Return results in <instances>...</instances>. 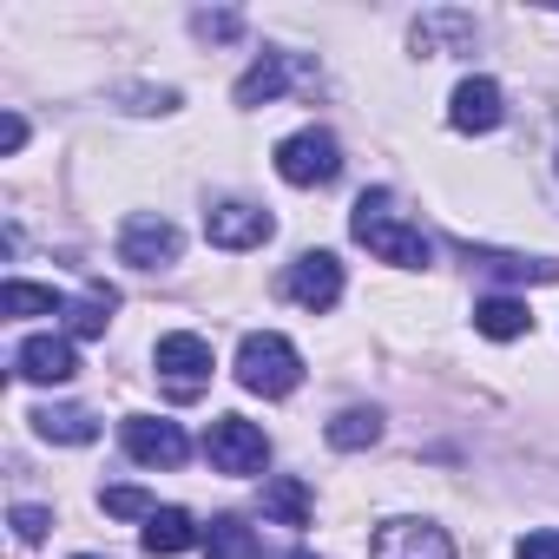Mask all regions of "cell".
I'll return each mask as SVG.
<instances>
[{"label":"cell","mask_w":559,"mask_h":559,"mask_svg":"<svg viewBox=\"0 0 559 559\" xmlns=\"http://www.w3.org/2000/svg\"><path fill=\"white\" fill-rule=\"evenodd\" d=\"M204 454H211V467H217V474L250 480V474H263V467H270V435H263L257 421H243V415H217V421H211V435H204Z\"/></svg>","instance_id":"obj_4"},{"label":"cell","mask_w":559,"mask_h":559,"mask_svg":"<svg viewBox=\"0 0 559 559\" xmlns=\"http://www.w3.org/2000/svg\"><path fill=\"white\" fill-rule=\"evenodd\" d=\"M336 171H343V145H336V132H323V126H304V132H290L284 145H276V178L297 185V191L336 185Z\"/></svg>","instance_id":"obj_3"},{"label":"cell","mask_w":559,"mask_h":559,"mask_svg":"<svg viewBox=\"0 0 559 559\" xmlns=\"http://www.w3.org/2000/svg\"><path fill=\"white\" fill-rule=\"evenodd\" d=\"M382 441V415L376 408H343L336 421H330V448H343V454H362V448H376Z\"/></svg>","instance_id":"obj_21"},{"label":"cell","mask_w":559,"mask_h":559,"mask_svg":"<svg viewBox=\"0 0 559 559\" xmlns=\"http://www.w3.org/2000/svg\"><path fill=\"white\" fill-rule=\"evenodd\" d=\"M106 513H119V520H152L158 507H152V493H139V487H106Z\"/></svg>","instance_id":"obj_24"},{"label":"cell","mask_w":559,"mask_h":559,"mask_svg":"<svg viewBox=\"0 0 559 559\" xmlns=\"http://www.w3.org/2000/svg\"><path fill=\"white\" fill-rule=\"evenodd\" d=\"M349 230H356V243H369L382 263H402V270H428V263H435V243H428L415 224H402V217L389 211V191H362L356 211H349Z\"/></svg>","instance_id":"obj_1"},{"label":"cell","mask_w":559,"mask_h":559,"mask_svg":"<svg viewBox=\"0 0 559 559\" xmlns=\"http://www.w3.org/2000/svg\"><path fill=\"white\" fill-rule=\"evenodd\" d=\"M119 441H126V454H132L139 467H178V461L191 454L185 428L165 421V415H132V421L119 428Z\"/></svg>","instance_id":"obj_8"},{"label":"cell","mask_w":559,"mask_h":559,"mask_svg":"<svg viewBox=\"0 0 559 559\" xmlns=\"http://www.w3.org/2000/svg\"><path fill=\"white\" fill-rule=\"evenodd\" d=\"M270 230H276V217L263 204H211L204 211V237L217 250H257V243H270Z\"/></svg>","instance_id":"obj_9"},{"label":"cell","mask_w":559,"mask_h":559,"mask_svg":"<svg viewBox=\"0 0 559 559\" xmlns=\"http://www.w3.org/2000/svg\"><path fill=\"white\" fill-rule=\"evenodd\" d=\"M284 290L304 304V310H336L343 304V263H336V250H304L290 270H284Z\"/></svg>","instance_id":"obj_6"},{"label":"cell","mask_w":559,"mask_h":559,"mask_svg":"<svg viewBox=\"0 0 559 559\" xmlns=\"http://www.w3.org/2000/svg\"><path fill=\"white\" fill-rule=\"evenodd\" d=\"M119 257H126V263H139V270L178 263V224H171V217H158V211L126 217V230H119Z\"/></svg>","instance_id":"obj_10"},{"label":"cell","mask_w":559,"mask_h":559,"mask_svg":"<svg viewBox=\"0 0 559 559\" xmlns=\"http://www.w3.org/2000/svg\"><path fill=\"white\" fill-rule=\"evenodd\" d=\"M237 382H243L250 395H263V402L290 395V389L304 382V356H297V343H290V336H276V330H250V336L237 343Z\"/></svg>","instance_id":"obj_2"},{"label":"cell","mask_w":559,"mask_h":559,"mask_svg":"<svg viewBox=\"0 0 559 559\" xmlns=\"http://www.w3.org/2000/svg\"><path fill=\"white\" fill-rule=\"evenodd\" d=\"M0 310H8V317H67V297L47 290V284H21V276H8V284H0Z\"/></svg>","instance_id":"obj_19"},{"label":"cell","mask_w":559,"mask_h":559,"mask_svg":"<svg viewBox=\"0 0 559 559\" xmlns=\"http://www.w3.org/2000/svg\"><path fill=\"white\" fill-rule=\"evenodd\" d=\"M198 34L204 40H230L237 34V14H198Z\"/></svg>","instance_id":"obj_26"},{"label":"cell","mask_w":559,"mask_h":559,"mask_svg":"<svg viewBox=\"0 0 559 559\" xmlns=\"http://www.w3.org/2000/svg\"><path fill=\"white\" fill-rule=\"evenodd\" d=\"M263 513H270L276 526H310V493H304V480L276 474V480L263 487Z\"/></svg>","instance_id":"obj_20"},{"label":"cell","mask_w":559,"mask_h":559,"mask_svg":"<svg viewBox=\"0 0 559 559\" xmlns=\"http://www.w3.org/2000/svg\"><path fill=\"white\" fill-rule=\"evenodd\" d=\"M80 559H93V552H80Z\"/></svg>","instance_id":"obj_29"},{"label":"cell","mask_w":559,"mask_h":559,"mask_svg":"<svg viewBox=\"0 0 559 559\" xmlns=\"http://www.w3.org/2000/svg\"><path fill=\"white\" fill-rule=\"evenodd\" d=\"M467 263L507 276V284H559V263H552V257H500V250H474V243H467Z\"/></svg>","instance_id":"obj_14"},{"label":"cell","mask_w":559,"mask_h":559,"mask_svg":"<svg viewBox=\"0 0 559 559\" xmlns=\"http://www.w3.org/2000/svg\"><path fill=\"white\" fill-rule=\"evenodd\" d=\"M290 73H304V67H290V53H263V60L237 80V106H270L276 93L290 86Z\"/></svg>","instance_id":"obj_15"},{"label":"cell","mask_w":559,"mask_h":559,"mask_svg":"<svg viewBox=\"0 0 559 559\" xmlns=\"http://www.w3.org/2000/svg\"><path fill=\"white\" fill-rule=\"evenodd\" d=\"M139 546H145L152 559H178V552H191V546H198V526H191V513H185V507H158V513L145 520Z\"/></svg>","instance_id":"obj_13"},{"label":"cell","mask_w":559,"mask_h":559,"mask_svg":"<svg viewBox=\"0 0 559 559\" xmlns=\"http://www.w3.org/2000/svg\"><path fill=\"white\" fill-rule=\"evenodd\" d=\"M500 119H507V106H500V86H493V80L474 73V80L454 86V99H448V126H454V132H493Z\"/></svg>","instance_id":"obj_12"},{"label":"cell","mask_w":559,"mask_h":559,"mask_svg":"<svg viewBox=\"0 0 559 559\" xmlns=\"http://www.w3.org/2000/svg\"><path fill=\"white\" fill-rule=\"evenodd\" d=\"M513 559H559V526H533V533L513 546Z\"/></svg>","instance_id":"obj_25"},{"label":"cell","mask_w":559,"mask_h":559,"mask_svg":"<svg viewBox=\"0 0 559 559\" xmlns=\"http://www.w3.org/2000/svg\"><path fill=\"white\" fill-rule=\"evenodd\" d=\"M369 559H454V539L435 520H382Z\"/></svg>","instance_id":"obj_7"},{"label":"cell","mask_w":559,"mask_h":559,"mask_svg":"<svg viewBox=\"0 0 559 559\" xmlns=\"http://www.w3.org/2000/svg\"><path fill=\"white\" fill-rule=\"evenodd\" d=\"M290 559H317V552H290Z\"/></svg>","instance_id":"obj_28"},{"label":"cell","mask_w":559,"mask_h":559,"mask_svg":"<svg viewBox=\"0 0 559 559\" xmlns=\"http://www.w3.org/2000/svg\"><path fill=\"white\" fill-rule=\"evenodd\" d=\"M474 330H480V336H493V343H513V336H526V330H533V317H526V304H520V297H480V304H474Z\"/></svg>","instance_id":"obj_16"},{"label":"cell","mask_w":559,"mask_h":559,"mask_svg":"<svg viewBox=\"0 0 559 559\" xmlns=\"http://www.w3.org/2000/svg\"><path fill=\"white\" fill-rule=\"evenodd\" d=\"M21 145H27V119L8 112V119H0V152H21Z\"/></svg>","instance_id":"obj_27"},{"label":"cell","mask_w":559,"mask_h":559,"mask_svg":"<svg viewBox=\"0 0 559 559\" xmlns=\"http://www.w3.org/2000/svg\"><path fill=\"white\" fill-rule=\"evenodd\" d=\"M47 441H60V448H86V441H99V421H93V408H34L27 415Z\"/></svg>","instance_id":"obj_17"},{"label":"cell","mask_w":559,"mask_h":559,"mask_svg":"<svg viewBox=\"0 0 559 559\" xmlns=\"http://www.w3.org/2000/svg\"><path fill=\"white\" fill-rule=\"evenodd\" d=\"M204 552L211 559H263V546H257V533L243 526V520H211V533H204Z\"/></svg>","instance_id":"obj_22"},{"label":"cell","mask_w":559,"mask_h":559,"mask_svg":"<svg viewBox=\"0 0 559 559\" xmlns=\"http://www.w3.org/2000/svg\"><path fill=\"white\" fill-rule=\"evenodd\" d=\"M152 362H158V376H165L171 402H191V395H204V382H211V343H204V336H191V330L158 336Z\"/></svg>","instance_id":"obj_5"},{"label":"cell","mask_w":559,"mask_h":559,"mask_svg":"<svg viewBox=\"0 0 559 559\" xmlns=\"http://www.w3.org/2000/svg\"><path fill=\"white\" fill-rule=\"evenodd\" d=\"M14 376L21 382H73L80 376V356H73V343L67 336H27L21 349H14Z\"/></svg>","instance_id":"obj_11"},{"label":"cell","mask_w":559,"mask_h":559,"mask_svg":"<svg viewBox=\"0 0 559 559\" xmlns=\"http://www.w3.org/2000/svg\"><path fill=\"white\" fill-rule=\"evenodd\" d=\"M8 520H14V539H21V546H40V539H47V526H53V513H47V507H34V500H21Z\"/></svg>","instance_id":"obj_23"},{"label":"cell","mask_w":559,"mask_h":559,"mask_svg":"<svg viewBox=\"0 0 559 559\" xmlns=\"http://www.w3.org/2000/svg\"><path fill=\"white\" fill-rule=\"evenodd\" d=\"M112 310H119V290H112V284H93V290H80V297L67 304V330H73V336H106Z\"/></svg>","instance_id":"obj_18"}]
</instances>
